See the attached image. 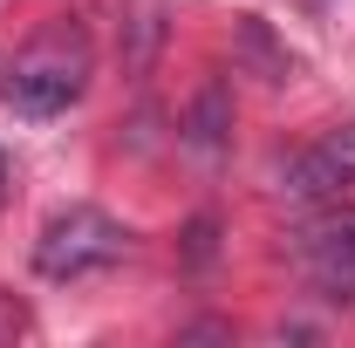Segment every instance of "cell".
Instances as JSON below:
<instances>
[{
    "label": "cell",
    "mask_w": 355,
    "mask_h": 348,
    "mask_svg": "<svg viewBox=\"0 0 355 348\" xmlns=\"http://www.w3.org/2000/svg\"><path fill=\"white\" fill-rule=\"evenodd\" d=\"M198 143H205V150H212V143H219V89H205V103H198Z\"/></svg>",
    "instance_id": "cell-5"
},
{
    "label": "cell",
    "mask_w": 355,
    "mask_h": 348,
    "mask_svg": "<svg viewBox=\"0 0 355 348\" xmlns=\"http://www.w3.org/2000/svg\"><path fill=\"white\" fill-rule=\"evenodd\" d=\"M89 76H96V42L83 21H48L35 42L14 55V69L0 76V103L28 123H48L62 110L83 103Z\"/></svg>",
    "instance_id": "cell-1"
},
{
    "label": "cell",
    "mask_w": 355,
    "mask_h": 348,
    "mask_svg": "<svg viewBox=\"0 0 355 348\" xmlns=\"http://www.w3.org/2000/svg\"><path fill=\"white\" fill-rule=\"evenodd\" d=\"M349 184H355V123L321 130L308 150H294L280 164V198L287 205H335Z\"/></svg>",
    "instance_id": "cell-3"
},
{
    "label": "cell",
    "mask_w": 355,
    "mask_h": 348,
    "mask_svg": "<svg viewBox=\"0 0 355 348\" xmlns=\"http://www.w3.org/2000/svg\"><path fill=\"white\" fill-rule=\"evenodd\" d=\"M14 328H21V307H14V301H0V335H14Z\"/></svg>",
    "instance_id": "cell-6"
},
{
    "label": "cell",
    "mask_w": 355,
    "mask_h": 348,
    "mask_svg": "<svg viewBox=\"0 0 355 348\" xmlns=\"http://www.w3.org/2000/svg\"><path fill=\"white\" fill-rule=\"evenodd\" d=\"M287 253H294V266L308 273L314 294H328V301H355V205H342V212L301 225Z\"/></svg>",
    "instance_id": "cell-4"
},
{
    "label": "cell",
    "mask_w": 355,
    "mask_h": 348,
    "mask_svg": "<svg viewBox=\"0 0 355 348\" xmlns=\"http://www.w3.org/2000/svg\"><path fill=\"white\" fill-rule=\"evenodd\" d=\"M7 184H14V177H7V157H0V205H7Z\"/></svg>",
    "instance_id": "cell-7"
},
{
    "label": "cell",
    "mask_w": 355,
    "mask_h": 348,
    "mask_svg": "<svg viewBox=\"0 0 355 348\" xmlns=\"http://www.w3.org/2000/svg\"><path fill=\"white\" fill-rule=\"evenodd\" d=\"M123 253H130L123 218H110L103 205H62L35 239V273L69 287V280H89V273H110Z\"/></svg>",
    "instance_id": "cell-2"
}]
</instances>
